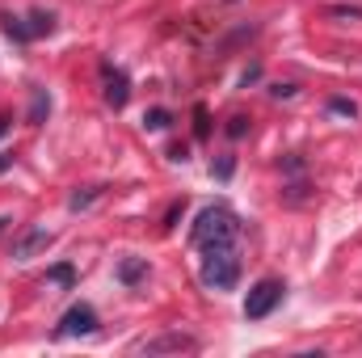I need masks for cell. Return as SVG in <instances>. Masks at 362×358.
Returning a JSON list of instances; mask_svg holds the SVG:
<instances>
[{
  "mask_svg": "<svg viewBox=\"0 0 362 358\" xmlns=\"http://www.w3.org/2000/svg\"><path fill=\"white\" fill-rule=\"evenodd\" d=\"M240 236V219L228 211V207H202L198 219H194V232L189 241L206 253V249H232V241Z\"/></svg>",
  "mask_w": 362,
  "mask_h": 358,
  "instance_id": "1",
  "label": "cell"
},
{
  "mask_svg": "<svg viewBox=\"0 0 362 358\" xmlns=\"http://www.w3.org/2000/svg\"><path fill=\"white\" fill-rule=\"evenodd\" d=\"M198 274H202V287H211V291H236V282H240V258L232 249H206Z\"/></svg>",
  "mask_w": 362,
  "mask_h": 358,
  "instance_id": "2",
  "label": "cell"
},
{
  "mask_svg": "<svg viewBox=\"0 0 362 358\" xmlns=\"http://www.w3.org/2000/svg\"><path fill=\"white\" fill-rule=\"evenodd\" d=\"M282 278H262V282H253L249 287V295H245V321H266L274 308L282 304Z\"/></svg>",
  "mask_w": 362,
  "mask_h": 358,
  "instance_id": "3",
  "label": "cell"
},
{
  "mask_svg": "<svg viewBox=\"0 0 362 358\" xmlns=\"http://www.w3.org/2000/svg\"><path fill=\"white\" fill-rule=\"evenodd\" d=\"M97 329H101V321H97V312H93L89 304H72V308L59 316L55 337H93Z\"/></svg>",
  "mask_w": 362,
  "mask_h": 358,
  "instance_id": "4",
  "label": "cell"
},
{
  "mask_svg": "<svg viewBox=\"0 0 362 358\" xmlns=\"http://www.w3.org/2000/svg\"><path fill=\"white\" fill-rule=\"evenodd\" d=\"M198 342L189 333H160L152 342H139V354H194Z\"/></svg>",
  "mask_w": 362,
  "mask_h": 358,
  "instance_id": "5",
  "label": "cell"
},
{
  "mask_svg": "<svg viewBox=\"0 0 362 358\" xmlns=\"http://www.w3.org/2000/svg\"><path fill=\"white\" fill-rule=\"evenodd\" d=\"M101 81H105V105L122 110V105L131 101V81H127V72H122V68L101 64Z\"/></svg>",
  "mask_w": 362,
  "mask_h": 358,
  "instance_id": "6",
  "label": "cell"
},
{
  "mask_svg": "<svg viewBox=\"0 0 362 358\" xmlns=\"http://www.w3.org/2000/svg\"><path fill=\"white\" fill-rule=\"evenodd\" d=\"M47 245H51V232H47V228H25V232L13 241V262H30V258L47 253Z\"/></svg>",
  "mask_w": 362,
  "mask_h": 358,
  "instance_id": "7",
  "label": "cell"
},
{
  "mask_svg": "<svg viewBox=\"0 0 362 358\" xmlns=\"http://www.w3.org/2000/svg\"><path fill=\"white\" fill-rule=\"evenodd\" d=\"M118 278H122L127 287H139V282L148 278V262H144V258H122V262H118Z\"/></svg>",
  "mask_w": 362,
  "mask_h": 358,
  "instance_id": "8",
  "label": "cell"
},
{
  "mask_svg": "<svg viewBox=\"0 0 362 358\" xmlns=\"http://www.w3.org/2000/svg\"><path fill=\"white\" fill-rule=\"evenodd\" d=\"M51 114V97H47V89H34V97H30V114H25V122L30 127H42V118Z\"/></svg>",
  "mask_w": 362,
  "mask_h": 358,
  "instance_id": "9",
  "label": "cell"
},
{
  "mask_svg": "<svg viewBox=\"0 0 362 358\" xmlns=\"http://www.w3.org/2000/svg\"><path fill=\"white\" fill-rule=\"evenodd\" d=\"M0 21H4V34H8V38H17V42H34V34H30V21H25V17L4 13Z\"/></svg>",
  "mask_w": 362,
  "mask_h": 358,
  "instance_id": "10",
  "label": "cell"
},
{
  "mask_svg": "<svg viewBox=\"0 0 362 358\" xmlns=\"http://www.w3.org/2000/svg\"><path fill=\"white\" fill-rule=\"evenodd\" d=\"M25 21H30V34H34V38H42V34L55 30V13H47V8H34Z\"/></svg>",
  "mask_w": 362,
  "mask_h": 358,
  "instance_id": "11",
  "label": "cell"
},
{
  "mask_svg": "<svg viewBox=\"0 0 362 358\" xmlns=\"http://www.w3.org/2000/svg\"><path fill=\"white\" fill-rule=\"evenodd\" d=\"M169 122H173L169 110H148V114H144V127H148V131H165Z\"/></svg>",
  "mask_w": 362,
  "mask_h": 358,
  "instance_id": "12",
  "label": "cell"
},
{
  "mask_svg": "<svg viewBox=\"0 0 362 358\" xmlns=\"http://www.w3.org/2000/svg\"><path fill=\"white\" fill-rule=\"evenodd\" d=\"M93 198H101V185H89L85 194H72V202H68V207H72V211H85Z\"/></svg>",
  "mask_w": 362,
  "mask_h": 358,
  "instance_id": "13",
  "label": "cell"
},
{
  "mask_svg": "<svg viewBox=\"0 0 362 358\" xmlns=\"http://www.w3.org/2000/svg\"><path fill=\"white\" fill-rule=\"evenodd\" d=\"M329 110H333V114H341V118H358V105H354V101H346V97H333V101H329Z\"/></svg>",
  "mask_w": 362,
  "mask_h": 358,
  "instance_id": "14",
  "label": "cell"
},
{
  "mask_svg": "<svg viewBox=\"0 0 362 358\" xmlns=\"http://www.w3.org/2000/svg\"><path fill=\"white\" fill-rule=\"evenodd\" d=\"M282 198H286V202H303V198H308V185H303V181H291Z\"/></svg>",
  "mask_w": 362,
  "mask_h": 358,
  "instance_id": "15",
  "label": "cell"
},
{
  "mask_svg": "<svg viewBox=\"0 0 362 358\" xmlns=\"http://www.w3.org/2000/svg\"><path fill=\"white\" fill-rule=\"evenodd\" d=\"M47 278H51V282H59V287H72V266H55Z\"/></svg>",
  "mask_w": 362,
  "mask_h": 358,
  "instance_id": "16",
  "label": "cell"
},
{
  "mask_svg": "<svg viewBox=\"0 0 362 358\" xmlns=\"http://www.w3.org/2000/svg\"><path fill=\"white\" fill-rule=\"evenodd\" d=\"M245 131H249V118H240V114H236V118H228V135H232V139H240Z\"/></svg>",
  "mask_w": 362,
  "mask_h": 358,
  "instance_id": "17",
  "label": "cell"
},
{
  "mask_svg": "<svg viewBox=\"0 0 362 358\" xmlns=\"http://www.w3.org/2000/svg\"><path fill=\"white\" fill-rule=\"evenodd\" d=\"M232 169H236V165H232V156H223V161L215 165V173H219V178H223V181L232 178Z\"/></svg>",
  "mask_w": 362,
  "mask_h": 358,
  "instance_id": "18",
  "label": "cell"
},
{
  "mask_svg": "<svg viewBox=\"0 0 362 358\" xmlns=\"http://www.w3.org/2000/svg\"><path fill=\"white\" fill-rule=\"evenodd\" d=\"M194 118H198V135H206V110H202V105L194 110Z\"/></svg>",
  "mask_w": 362,
  "mask_h": 358,
  "instance_id": "19",
  "label": "cell"
},
{
  "mask_svg": "<svg viewBox=\"0 0 362 358\" xmlns=\"http://www.w3.org/2000/svg\"><path fill=\"white\" fill-rule=\"evenodd\" d=\"M274 97H295V85H274Z\"/></svg>",
  "mask_w": 362,
  "mask_h": 358,
  "instance_id": "20",
  "label": "cell"
},
{
  "mask_svg": "<svg viewBox=\"0 0 362 358\" xmlns=\"http://www.w3.org/2000/svg\"><path fill=\"white\" fill-rule=\"evenodd\" d=\"M8 165H13V156H0V173H4V169H8Z\"/></svg>",
  "mask_w": 362,
  "mask_h": 358,
  "instance_id": "21",
  "label": "cell"
},
{
  "mask_svg": "<svg viewBox=\"0 0 362 358\" xmlns=\"http://www.w3.org/2000/svg\"><path fill=\"white\" fill-rule=\"evenodd\" d=\"M4 131H8V118H4V114H0V135H4Z\"/></svg>",
  "mask_w": 362,
  "mask_h": 358,
  "instance_id": "22",
  "label": "cell"
},
{
  "mask_svg": "<svg viewBox=\"0 0 362 358\" xmlns=\"http://www.w3.org/2000/svg\"><path fill=\"white\" fill-rule=\"evenodd\" d=\"M4 224H8V219H0V228H4Z\"/></svg>",
  "mask_w": 362,
  "mask_h": 358,
  "instance_id": "23",
  "label": "cell"
},
{
  "mask_svg": "<svg viewBox=\"0 0 362 358\" xmlns=\"http://www.w3.org/2000/svg\"><path fill=\"white\" fill-rule=\"evenodd\" d=\"M223 4H236V0H223Z\"/></svg>",
  "mask_w": 362,
  "mask_h": 358,
  "instance_id": "24",
  "label": "cell"
}]
</instances>
